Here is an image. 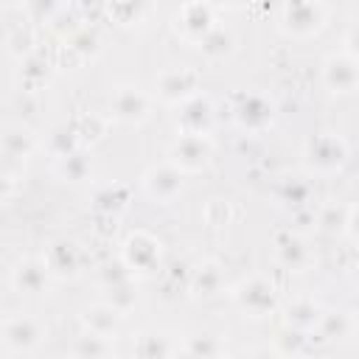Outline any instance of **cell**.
I'll use <instances>...</instances> for the list:
<instances>
[{"mask_svg": "<svg viewBox=\"0 0 359 359\" xmlns=\"http://www.w3.org/2000/svg\"><path fill=\"white\" fill-rule=\"evenodd\" d=\"M50 255H59V261H48V272H56V275H67V272H76V247L73 244H53L50 247Z\"/></svg>", "mask_w": 359, "mask_h": 359, "instance_id": "4fadbf2b", "label": "cell"}, {"mask_svg": "<svg viewBox=\"0 0 359 359\" xmlns=\"http://www.w3.org/2000/svg\"><path fill=\"white\" fill-rule=\"evenodd\" d=\"M348 45H351V50H353V53H359V22L348 31Z\"/></svg>", "mask_w": 359, "mask_h": 359, "instance_id": "e0dca14e", "label": "cell"}, {"mask_svg": "<svg viewBox=\"0 0 359 359\" xmlns=\"http://www.w3.org/2000/svg\"><path fill=\"white\" fill-rule=\"evenodd\" d=\"M112 112L121 121H140L146 115V95L132 87H121L112 95Z\"/></svg>", "mask_w": 359, "mask_h": 359, "instance_id": "8992f818", "label": "cell"}, {"mask_svg": "<svg viewBox=\"0 0 359 359\" xmlns=\"http://www.w3.org/2000/svg\"><path fill=\"white\" fill-rule=\"evenodd\" d=\"M137 359H168L171 356V339L165 334H143L137 339Z\"/></svg>", "mask_w": 359, "mask_h": 359, "instance_id": "8fae6325", "label": "cell"}, {"mask_svg": "<svg viewBox=\"0 0 359 359\" xmlns=\"http://www.w3.org/2000/svg\"><path fill=\"white\" fill-rule=\"evenodd\" d=\"M208 157H210V143L202 135H182L174 146V163L180 168L196 171L208 163Z\"/></svg>", "mask_w": 359, "mask_h": 359, "instance_id": "3957f363", "label": "cell"}, {"mask_svg": "<svg viewBox=\"0 0 359 359\" xmlns=\"http://www.w3.org/2000/svg\"><path fill=\"white\" fill-rule=\"evenodd\" d=\"M227 48H230V34L222 31V28H213V31H208V36H202V50H205L208 56L224 53Z\"/></svg>", "mask_w": 359, "mask_h": 359, "instance_id": "5bb4252c", "label": "cell"}, {"mask_svg": "<svg viewBox=\"0 0 359 359\" xmlns=\"http://www.w3.org/2000/svg\"><path fill=\"white\" fill-rule=\"evenodd\" d=\"M191 353L202 356V359H213L219 353V339L213 334H199L191 339Z\"/></svg>", "mask_w": 359, "mask_h": 359, "instance_id": "9a60e30c", "label": "cell"}, {"mask_svg": "<svg viewBox=\"0 0 359 359\" xmlns=\"http://www.w3.org/2000/svg\"><path fill=\"white\" fill-rule=\"evenodd\" d=\"M359 81V67L353 59L348 56H334L325 62V84L334 93H348L351 87H356Z\"/></svg>", "mask_w": 359, "mask_h": 359, "instance_id": "277c9868", "label": "cell"}, {"mask_svg": "<svg viewBox=\"0 0 359 359\" xmlns=\"http://www.w3.org/2000/svg\"><path fill=\"white\" fill-rule=\"evenodd\" d=\"M180 185H182V177H180V171H177L174 165H157V168H151L149 177H146L149 194H151L154 199H160V202L174 199V194L180 191Z\"/></svg>", "mask_w": 359, "mask_h": 359, "instance_id": "5b68a950", "label": "cell"}, {"mask_svg": "<svg viewBox=\"0 0 359 359\" xmlns=\"http://www.w3.org/2000/svg\"><path fill=\"white\" fill-rule=\"evenodd\" d=\"M289 320H292L294 325H311V323L317 320V311H314L311 303H297L294 309H289Z\"/></svg>", "mask_w": 359, "mask_h": 359, "instance_id": "2e32d148", "label": "cell"}, {"mask_svg": "<svg viewBox=\"0 0 359 359\" xmlns=\"http://www.w3.org/2000/svg\"><path fill=\"white\" fill-rule=\"evenodd\" d=\"M311 160L317 165H339L342 163V143L337 137H320L311 146Z\"/></svg>", "mask_w": 359, "mask_h": 359, "instance_id": "7c38bea8", "label": "cell"}, {"mask_svg": "<svg viewBox=\"0 0 359 359\" xmlns=\"http://www.w3.org/2000/svg\"><path fill=\"white\" fill-rule=\"evenodd\" d=\"M73 359H76V356H73Z\"/></svg>", "mask_w": 359, "mask_h": 359, "instance_id": "d6986e66", "label": "cell"}, {"mask_svg": "<svg viewBox=\"0 0 359 359\" xmlns=\"http://www.w3.org/2000/svg\"><path fill=\"white\" fill-rule=\"evenodd\" d=\"M236 300L244 311H250L252 317H261L266 309H272L275 303V289L272 283H266L264 278H252L247 283H241V289L236 292Z\"/></svg>", "mask_w": 359, "mask_h": 359, "instance_id": "6da1fadb", "label": "cell"}, {"mask_svg": "<svg viewBox=\"0 0 359 359\" xmlns=\"http://www.w3.org/2000/svg\"><path fill=\"white\" fill-rule=\"evenodd\" d=\"M42 337V328L31 317H11L3 325V342L8 351H31Z\"/></svg>", "mask_w": 359, "mask_h": 359, "instance_id": "7a4b0ae2", "label": "cell"}, {"mask_svg": "<svg viewBox=\"0 0 359 359\" xmlns=\"http://www.w3.org/2000/svg\"><path fill=\"white\" fill-rule=\"evenodd\" d=\"M84 323L93 334H101V337H109L118 325V311L112 306H93L84 311Z\"/></svg>", "mask_w": 359, "mask_h": 359, "instance_id": "30bf717a", "label": "cell"}, {"mask_svg": "<svg viewBox=\"0 0 359 359\" xmlns=\"http://www.w3.org/2000/svg\"><path fill=\"white\" fill-rule=\"evenodd\" d=\"M48 280V266L39 261H20L14 269V286L20 292H39Z\"/></svg>", "mask_w": 359, "mask_h": 359, "instance_id": "ba28073f", "label": "cell"}, {"mask_svg": "<svg viewBox=\"0 0 359 359\" xmlns=\"http://www.w3.org/2000/svg\"><path fill=\"white\" fill-rule=\"evenodd\" d=\"M73 353H76V359H107L109 356V337L87 331L76 339Z\"/></svg>", "mask_w": 359, "mask_h": 359, "instance_id": "9c48e42d", "label": "cell"}, {"mask_svg": "<svg viewBox=\"0 0 359 359\" xmlns=\"http://www.w3.org/2000/svg\"><path fill=\"white\" fill-rule=\"evenodd\" d=\"M348 224H351V233H353V236H359V210H356V216H353Z\"/></svg>", "mask_w": 359, "mask_h": 359, "instance_id": "ac0fdd59", "label": "cell"}, {"mask_svg": "<svg viewBox=\"0 0 359 359\" xmlns=\"http://www.w3.org/2000/svg\"><path fill=\"white\" fill-rule=\"evenodd\" d=\"M194 73L188 70H165L160 79H157V93L168 101H180L188 95V90H194Z\"/></svg>", "mask_w": 359, "mask_h": 359, "instance_id": "52a82bcc", "label": "cell"}]
</instances>
